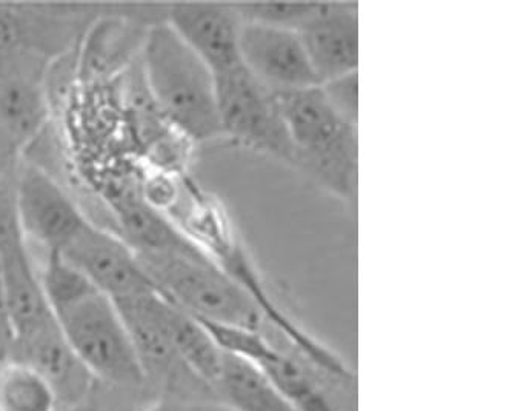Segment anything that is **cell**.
<instances>
[{
	"instance_id": "cell-1",
	"label": "cell",
	"mask_w": 512,
	"mask_h": 411,
	"mask_svg": "<svg viewBox=\"0 0 512 411\" xmlns=\"http://www.w3.org/2000/svg\"><path fill=\"white\" fill-rule=\"evenodd\" d=\"M140 68L154 105L179 133L193 144L222 136L213 71L165 19L148 28Z\"/></svg>"
},
{
	"instance_id": "cell-2",
	"label": "cell",
	"mask_w": 512,
	"mask_h": 411,
	"mask_svg": "<svg viewBox=\"0 0 512 411\" xmlns=\"http://www.w3.org/2000/svg\"><path fill=\"white\" fill-rule=\"evenodd\" d=\"M296 150V168L339 198L356 199L357 125L346 121L320 85L274 93Z\"/></svg>"
},
{
	"instance_id": "cell-3",
	"label": "cell",
	"mask_w": 512,
	"mask_h": 411,
	"mask_svg": "<svg viewBox=\"0 0 512 411\" xmlns=\"http://www.w3.org/2000/svg\"><path fill=\"white\" fill-rule=\"evenodd\" d=\"M159 293L199 321L262 331L259 305L208 254L137 253Z\"/></svg>"
},
{
	"instance_id": "cell-4",
	"label": "cell",
	"mask_w": 512,
	"mask_h": 411,
	"mask_svg": "<svg viewBox=\"0 0 512 411\" xmlns=\"http://www.w3.org/2000/svg\"><path fill=\"white\" fill-rule=\"evenodd\" d=\"M200 322L210 331L220 350L256 365L294 410L342 411L323 385L322 375L326 376L325 373L308 361L276 328L268 325L263 330L265 333H260Z\"/></svg>"
},
{
	"instance_id": "cell-5",
	"label": "cell",
	"mask_w": 512,
	"mask_h": 411,
	"mask_svg": "<svg viewBox=\"0 0 512 411\" xmlns=\"http://www.w3.org/2000/svg\"><path fill=\"white\" fill-rule=\"evenodd\" d=\"M60 330L96 381L116 387H142L143 375L133 342L116 304L102 293L56 315Z\"/></svg>"
},
{
	"instance_id": "cell-6",
	"label": "cell",
	"mask_w": 512,
	"mask_h": 411,
	"mask_svg": "<svg viewBox=\"0 0 512 411\" xmlns=\"http://www.w3.org/2000/svg\"><path fill=\"white\" fill-rule=\"evenodd\" d=\"M214 79L222 136L296 167V150L273 91L242 64Z\"/></svg>"
},
{
	"instance_id": "cell-7",
	"label": "cell",
	"mask_w": 512,
	"mask_h": 411,
	"mask_svg": "<svg viewBox=\"0 0 512 411\" xmlns=\"http://www.w3.org/2000/svg\"><path fill=\"white\" fill-rule=\"evenodd\" d=\"M17 207L28 244L62 251L93 219L56 174L22 156L17 164Z\"/></svg>"
},
{
	"instance_id": "cell-8",
	"label": "cell",
	"mask_w": 512,
	"mask_h": 411,
	"mask_svg": "<svg viewBox=\"0 0 512 411\" xmlns=\"http://www.w3.org/2000/svg\"><path fill=\"white\" fill-rule=\"evenodd\" d=\"M0 4V56L30 53L56 61L79 44L104 7Z\"/></svg>"
},
{
	"instance_id": "cell-9",
	"label": "cell",
	"mask_w": 512,
	"mask_h": 411,
	"mask_svg": "<svg viewBox=\"0 0 512 411\" xmlns=\"http://www.w3.org/2000/svg\"><path fill=\"white\" fill-rule=\"evenodd\" d=\"M53 62L30 53L0 56V133L22 154L51 124L47 76Z\"/></svg>"
},
{
	"instance_id": "cell-10",
	"label": "cell",
	"mask_w": 512,
	"mask_h": 411,
	"mask_svg": "<svg viewBox=\"0 0 512 411\" xmlns=\"http://www.w3.org/2000/svg\"><path fill=\"white\" fill-rule=\"evenodd\" d=\"M62 254L111 301L139 298L157 291L136 251L116 231L96 222H90Z\"/></svg>"
},
{
	"instance_id": "cell-11",
	"label": "cell",
	"mask_w": 512,
	"mask_h": 411,
	"mask_svg": "<svg viewBox=\"0 0 512 411\" xmlns=\"http://www.w3.org/2000/svg\"><path fill=\"white\" fill-rule=\"evenodd\" d=\"M239 50L243 67L273 93L319 85L296 30L243 21Z\"/></svg>"
},
{
	"instance_id": "cell-12",
	"label": "cell",
	"mask_w": 512,
	"mask_h": 411,
	"mask_svg": "<svg viewBox=\"0 0 512 411\" xmlns=\"http://www.w3.org/2000/svg\"><path fill=\"white\" fill-rule=\"evenodd\" d=\"M165 22L213 74L225 73L242 64L239 44L243 19L236 5H168Z\"/></svg>"
},
{
	"instance_id": "cell-13",
	"label": "cell",
	"mask_w": 512,
	"mask_h": 411,
	"mask_svg": "<svg viewBox=\"0 0 512 411\" xmlns=\"http://www.w3.org/2000/svg\"><path fill=\"white\" fill-rule=\"evenodd\" d=\"M145 296L113 302L124 319L147 382H160L170 390L185 391L187 395L197 393L202 398L214 399L213 390L183 364L148 308Z\"/></svg>"
},
{
	"instance_id": "cell-14",
	"label": "cell",
	"mask_w": 512,
	"mask_h": 411,
	"mask_svg": "<svg viewBox=\"0 0 512 411\" xmlns=\"http://www.w3.org/2000/svg\"><path fill=\"white\" fill-rule=\"evenodd\" d=\"M319 85L359 67V8L350 4H319L297 30Z\"/></svg>"
},
{
	"instance_id": "cell-15",
	"label": "cell",
	"mask_w": 512,
	"mask_h": 411,
	"mask_svg": "<svg viewBox=\"0 0 512 411\" xmlns=\"http://www.w3.org/2000/svg\"><path fill=\"white\" fill-rule=\"evenodd\" d=\"M10 361L22 362L37 371L53 388L59 407L88 401L97 382L71 348L57 319L16 339Z\"/></svg>"
},
{
	"instance_id": "cell-16",
	"label": "cell",
	"mask_w": 512,
	"mask_h": 411,
	"mask_svg": "<svg viewBox=\"0 0 512 411\" xmlns=\"http://www.w3.org/2000/svg\"><path fill=\"white\" fill-rule=\"evenodd\" d=\"M145 301L183 364L213 390L222 370L223 351L210 331L159 291L145 296Z\"/></svg>"
},
{
	"instance_id": "cell-17",
	"label": "cell",
	"mask_w": 512,
	"mask_h": 411,
	"mask_svg": "<svg viewBox=\"0 0 512 411\" xmlns=\"http://www.w3.org/2000/svg\"><path fill=\"white\" fill-rule=\"evenodd\" d=\"M0 274L16 339L25 338L56 319L45 298L28 242L0 254Z\"/></svg>"
},
{
	"instance_id": "cell-18",
	"label": "cell",
	"mask_w": 512,
	"mask_h": 411,
	"mask_svg": "<svg viewBox=\"0 0 512 411\" xmlns=\"http://www.w3.org/2000/svg\"><path fill=\"white\" fill-rule=\"evenodd\" d=\"M213 393L233 411H296L256 365L225 351Z\"/></svg>"
},
{
	"instance_id": "cell-19",
	"label": "cell",
	"mask_w": 512,
	"mask_h": 411,
	"mask_svg": "<svg viewBox=\"0 0 512 411\" xmlns=\"http://www.w3.org/2000/svg\"><path fill=\"white\" fill-rule=\"evenodd\" d=\"M56 393L42 376L22 362L0 365V411H56Z\"/></svg>"
},
{
	"instance_id": "cell-20",
	"label": "cell",
	"mask_w": 512,
	"mask_h": 411,
	"mask_svg": "<svg viewBox=\"0 0 512 411\" xmlns=\"http://www.w3.org/2000/svg\"><path fill=\"white\" fill-rule=\"evenodd\" d=\"M37 270L54 316L99 293L87 276L59 251L44 253V261L37 265Z\"/></svg>"
},
{
	"instance_id": "cell-21",
	"label": "cell",
	"mask_w": 512,
	"mask_h": 411,
	"mask_svg": "<svg viewBox=\"0 0 512 411\" xmlns=\"http://www.w3.org/2000/svg\"><path fill=\"white\" fill-rule=\"evenodd\" d=\"M243 21L299 30L319 4H242L236 5Z\"/></svg>"
},
{
	"instance_id": "cell-22",
	"label": "cell",
	"mask_w": 512,
	"mask_h": 411,
	"mask_svg": "<svg viewBox=\"0 0 512 411\" xmlns=\"http://www.w3.org/2000/svg\"><path fill=\"white\" fill-rule=\"evenodd\" d=\"M17 164L0 181V254L27 244L17 207Z\"/></svg>"
},
{
	"instance_id": "cell-23",
	"label": "cell",
	"mask_w": 512,
	"mask_h": 411,
	"mask_svg": "<svg viewBox=\"0 0 512 411\" xmlns=\"http://www.w3.org/2000/svg\"><path fill=\"white\" fill-rule=\"evenodd\" d=\"M326 99L346 121L357 125L359 119V77L356 73L345 74L320 85Z\"/></svg>"
},
{
	"instance_id": "cell-24",
	"label": "cell",
	"mask_w": 512,
	"mask_h": 411,
	"mask_svg": "<svg viewBox=\"0 0 512 411\" xmlns=\"http://www.w3.org/2000/svg\"><path fill=\"white\" fill-rule=\"evenodd\" d=\"M16 342L13 322H11L10 310H8L7 298H5L4 282L0 274V365L10 361L11 351Z\"/></svg>"
},
{
	"instance_id": "cell-25",
	"label": "cell",
	"mask_w": 512,
	"mask_h": 411,
	"mask_svg": "<svg viewBox=\"0 0 512 411\" xmlns=\"http://www.w3.org/2000/svg\"><path fill=\"white\" fill-rule=\"evenodd\" d=\"M20 158L22 153L0 133V181L7 176L8 171L13 170Z\"/></svg>"
},
{
	"instance_id": "cell-26",
	"label": "cell",
	"mask_w": 512,
	"mask_h": 411,
	"mask_svg": "<svg viewBox=\"0 0 512 411\" xmlns=\"http://www.w3.org/2000/svg\"><path fill=\"white\" fill-rule=\"evenodd\" d=\"M56 411H99L96 405L91 404L90 401L79 402V404L62 405Z\"/></svg>"
}]
</instances>
